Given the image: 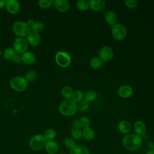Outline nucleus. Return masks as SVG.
Returning <instances> with one entry per match:
<instances>
[{
    "label": "nucleus",
    "instance_id": "nucleus-38",
    "mask_svg": "<svg viewBox=\"0 0 154 154\" xmlns=\"http://www.w3.org/2000/svg\"><path fill=\"white\" fill-rule=\"evenodd\" d=\"M80 125L79 123L78 119H75L73 120L72 123V129H79Z\"/></svg>",
    "mask_w": 154,
    "mask_h": 154
},
{
    "label": "nucleus",
    "instance_id": "nucleus-1",
    "mask_svg": "<svg viewBox=\"0 0 154 154\" xmlns=\"http://www.w3.org/2000/svg\"><path fill=\"white\" fill-rule=\"evenodd\" d=\"M123 147L129 152L138 150L142 145V138L135 134L125 135L122 140Z\"/></svg>",
    "mask_w": 154,
    "mask_h": 154
},
{
    "label": "nucleus",
    "instance_id": "nucleus-35",
    "mask_svg": "<svg viewBox=\"0 0 154 154\" xmlns=\"http://www.w3.org/2000/svg\"><path fill=\"white\" fill-rule=\"evenodd\" d=\"M72 137L75 140H79L82 138V131L80 129H72Z\"/></svg>",
    "mask_w": 154,
    "mask_h": 154
},
{
    "label": "nucleus",
    "instance_id": "nucleus-24",
    "mask_svg": "<svg viewBox=\"0 0 154 154\" xmlns=\"http://www.w3.org/2000/svg\"><path fill=\"white\" fill-rule=\"evenodd\" d=\"M89 64L93 69L97 70L102 67L103 61L99 58V57H94L90 60Z\"/></svg>",
    "mask_w": 154,
    "mask_h": 154
},
{
    "label": "nucleus",
    "instance_id": "nucleus-25",
    "mask_svg": "<svg viewBox=\"0 0 154 154\" xmlns=\"http://www.w3.org/2000/svg\"><path fill=\"white\" fill-rule=\"evenodd\" d=\"M43 137H45L46 141L54 140L57 136L56 131L52 128L47 129L43 133Z\"/></svg>",
    "mask_w": 154,
    "mask_h": 154
},
{
    "label": "nucleus",
    "instance_id": "nucleus-18",
    "mask_svg": "<svg viewBox=\"0 0 154 154\" xmlns=\"http://www.w3.org/2000/svg\"><path fill=\"white\" fill-rule=\"evenodd\" d=\"M22 62L27 65H31L36 61L35 55L31 51H26L21 55Z\"/></svg>",
    "mask_w": 154,
    "mask_h": 154
},
{
    "label": "nucleus",
    "instance_id": "nucleus-9",
    "mask_svg": "<svg viewBox=\"0 0 154 154\" xmlns=\"http://www.w3.org/2000/svg\"><path fill=\"white\" fill-rule=\"evenodd\" d=\"M99 58L103 62L110 61L114 57V51L110 46H104L99 51Z\"/></svg>",
    "mask_w": 154,
    "mask_h": 154
},
{
    "label": "nucleus",
    "instance_id": "nucleus-27",
    "mask_svg": "<svg viewBox=\"0 0 154 154\" xmlns=\"http://www.w3.org/2000/svg\"><path fill=\"white\" fill-rule=\"evenodd\" d=\"M89 105L90 103L85 99H84L82 101L77 103L78 111H79L81 112H85L88 109Z\"/></svg>",
    "mask_w": 154,
    "mask_h": 154
},
{
    "label": "nucleus",
    "instance_id": "nucleus-2",
    "mask_svg": "<svg viewBox=\"0 0 154 154\" xmlns=\"http://www.w3.org/2000/svg\"><path fill=\"white\" fill-rule=\"evenodd\" d=\"M58 111L64 116H72L78 111L77 103L72 99H65L59 105Z\"/></svg>",
    "mask_w": 154,
    "mask_h": 154
},
{
    "label": "nucleus",
    "instance_id": "nucleus-33",
    "mask_svg": "<svg viewBox=\"0 0 154 154\" xmlns=\"http://www.w3.org/2000/svg\"><path fill=\"white\" fill-rule=\"evenodd\" d=\"M79 123L80 125V127H82L83 128L90 127V119L87 117V116H82L79 119Z\"/></svg>",
    "mask_w": 154,
    "mask_h": 154
},
{
    "label": "nucleus",
    "instance_id": "nucleus-12",
    "mask_svg": "<svg viewBox=\"0 0 154 154\" xmlns=\"http://www.w3.org/2000/svg\"><path fill=\"white\" fill-rule=\"evenodd\" d=\"M119 96L123 99H127L131 97L134 93V90L132 87L129 85H121L117 91Z\"/></svg>",
    "mask_w": 154,
    "mask_h": 154
},
{
    "label": "nucleus",
    "instance_id": "nucleus-32",
    "mask_svg": "<svg viewBox=\"0 0 154 154\" xmlns=\"http://www.w3.org/2000/svg\"><path fill=\"white\" fill-rule=\"evenodd\" d=\"M84 99V93L81 90H76L75 91L72 99L76 103H79L82 101Z\"/></svg>",
    "mask_w": 154,
    "mask_h": 154
},
{
    "label": "nucleus",
    "instance_id": "nucleus-44",
    "mask_svg": "<svg viewBox=\"0 0 154 154\" xmlns=\"http://www.w3.org/2000/svg\"><path fill=\"white\" fill-rule=\"evenodd\" d=\"M58 154H66V153H64V152H60V153H58Z\"/></svg>",
    "mask_w": 154,
    "mask_h": 154
},
{
    "label": "nucleus",
    "instance_id": "nucleus-39",
    "mask_svg": "<svg viewBox=\"0 0 154 154\" xmlns=\"http://www.w3.org/2000/svg\"><path fill=\"white\" fill-rule=\"evenodd\" d=\"M147 146L148 149H149L150 150H153L154 149V141H149Z\"/></svg>",
    "mask_w": 154,
    "mask_h": 154
},
{
    "label": "nucleus",
    "instance_id": "nucleus-5",
    "mask_svg": "<svg viewBox=\"0 0 154 154\" xmlns=\"http://www.w3.org/2000/svg\"><path fill=\"white\" fill-rule=\"evenodd\" d=\"M111 32L112 36L115 40L117 41H122L126 37L128 30L123 24L117 23L112 26Z\"/></svg>",
    "mask_w": 154,
    "mask_h": 154
},
{
    "label": "nucleus",
    "instance_id": "nucleus-13",
    "mask_svg": "<svg viewBox=\"0 0 154 154\" xmlns=\"http://www.w3.org/2000/svg\"><path fill=\"white\" fill-rule=\"evenodd\" d=\"M25 38L28 45L34 47L37 46L41 41V37L40 34L33 31H31L26 35Z\"/></svg>",
    "mask_w": 154,
    "mask_h": 154
},
{
    "label": "nucleus",
    "instance_id": "nucleus-20",
    "mask_svg": "<svg viewBox=\"0 0 154 154\" xmlns=\"http://www.w3.org/2000/svg\"><path fill=\"white\" fill-rule=\"evenodd\" d=\"M69 154H90V151L87 147L76 144L69 150Z\"/></svg>",
    "mask_w": 154,
    "mask_h": 154
},
{
    "label": "nucleus",
    "instance_id": "nucleus-19",
    "mask_svg": "<svg viewBox=\"0 0 154 154\" xmlns=\"http://www.w3.org/2000/svg\"><path fill=\"white\" fill-rule=\"evenodd\" d=\"M104 19L108 24L112 26L117 23V15L113 11H107L104 14Z\"/></svg>",
    "mask_w": 154,
    "mask_h": 154
},
{
    "label": "nucleus",
    "instance_id": "nucleus-36",
    "mask_svg": "<svg viewBox=\"0 0 154 154\" xmlns=\"http://www.w3.org/2000/svg\"><path fill=\"white\" fill-rule=\"evenodd\" d=\"M125 4L128 8L134 9L137 6L138 1L137 0H126Z\"/></svg>",
    "mask_w": 154,
    "mask_h": 154
},
{
    "label": "nucleus",
    "instance_id": "nucleus-45",
    "mask_svg": "<svg viewBox=\"0 0 154 154\" xmlns=\"http://www.w3.org/2000/svg\"><path fill=\"white\" fill-rule=\"evenodd\" d=\"M153 150H154V149H153Z\"/></svg>",
    "mask_w": 154,
    "mask_h": 154
},
{
    "label": "nucleus",
    "instance_id": "nucleus-30",
    "mask_svg": "<svg viewBox=\"0 0 154 154\" xmlns=\"http://www.w3.org/2000/svg\"><path fill=\"white\" fill-rule=\"evenodd\" d=\"M54 4L53 0H39L38 5L42 9H48L51 8Z\"/></svg>",
    "mask_w": 154,
    "mask_h": 154
},
{
    "label": "nucleus",
    "instance_id": "nucleus-37",
    "mask_svg": "<svg viewBox=\"0 0 154 154\" xmlns=\"http://www.w3.org/2000/svg\"><path fill=\"white\" fill-rule=\"evenodd\" d=\"M12 61H13L14 63H15V64H19V63H21V62H22V57H21V55L17 54L14 57V58H13Z\"/></svg>",
    "mask_w": 154,
    "mask_h": 154
},
{
    "label": "nucleus",
    "instance_id": "nucleus-40",
    "mask_svg": "<svg viewBox=\"0 0 154 154\" xmlns=\"http://www.w3.org/2000/svg\"><path fill=\"white\" fill-rule=\"evenodd\" d=\"M6 0H0V10L3 9L5 7Z\"/></svg>",
    "mask_w": 154,
    "mask_h": 154
},
{
    "label": "nucleus",
    "instance_id": "nucleus-43",
    "mask_svg": "<svg viewBox=\"0 0 154 154\" xmlns=\"http://www.w3.org/2000/svg\"><path fill=\"white\" fill-rule=\"evenodd\" d=\"M2 55V50H1V49L0 48V57H1Z\"/></svg>",
    "mask_w": 154,
    "mask_h": 154
},
{
    "label": "nucleus",
    "instance_id": "nucleus-17",
    "mask_svg": "<svg viewBox=\"0 0 154 154\" xmlns=\"http://www.w3.org/2000/svg\"><path fill=\"white\" fill-rule=\"evenodd\" d=\"M44 148L48 154H55L58 151L59 146L56 141L50 140L46 141Z\"/></svg>",
    "mask_w": 154,
    "mask_h": 154
},
{
    "label": "nucleus",
    "instance_id": "nucleus-7",
    "mask_svg": "<svg viewBox=\"0 0 154 154\" xmlns=\"http://www.w3.org/2000/svg\"><path fill=\"white\" fill-rule=\"evenodd\" d=\"M46 142V140L43 134H37L30 138L29 140V146L32 150L38 151L45 147Z\"/></svg>",
    "mask_w": 154,
    "mask_h": 154
},
{
    "label": "nucleus",
    "instance_id": "nucleus-28",
    "mask_svg": "<svg viewBox=\"0 0 154 154\" xmlns=\"http://www.w3.org/2000/svg\"><path fill=\"white\" fill-rule=\"evenodd\" d=\"M97 96V92L94 90H90L87 91V93L85 94L84 99L87 100L89 103L91 102L94 101Z\"/></svg>",
    "mask_w": 154,
    "mask_h": 154
},
{
    "label": "nucleus",
    "instance_id": "nucleus-23",
    "mask_svg": "<svg viewBox=\"0 0 154 154\" xmlns=\"http://www.w3.org/2000/svg\"><path fill=\"white\" fill-rule=\"evenodd\" d=\"M17 54L13 48H7L2 52L3 58L7 61H11L14 57Z\"/></svg>",
    "mask_w": 154,
    "mask_h": 154
},
{
    "label": "nucleus",
    "instance_id": "nucleus-34",
    "mask_svg": "<svg viewBox=\"0 0 154 154\" xmlns=\"http://www.w3.org/2000/svg\"><path fill=\"white\" fill-rule=\"evenodd\" d=\"M63 142H64V146L69 149H70L71 148H72L73 147H74L75 145L77 144L75 139H73L72 137H67L65 138L64 139Z\"/></svg>",
    "mask_w": 154,
    "mask_h": 154
},
{
    "label": "nucleus",
    "instance_id": "nucleus-3",
    "mask_svg": "<svg viewBox=\"0 0 154 154\" xmlns=\"http://www.w3.org/2000/svg\"><path fill=\"white\" fill-rule=\"evenodd\" d=\"M12 30L17 37L25 38L31 31V27L26 23L22 20L15 21L12 25Z\"/></svg>",
    "mask_w": 154,
    "mask_h": 154
},
{
    "label": "nucleus",
    "instance_id": "nucleus-8",
    "mask_svg": "<svg viewBox=\"0 0 154 154\" xmlns=\"http://www.w3.org/2000/svg\"><path fill=\"white\" fill-rule=\"evenodd\" d=\"M29 45L25 38L16 37L13 43V48L18 54L22 55L28 51Z\"/></svg>",
    "mask_w": 154,
    "mask_h": 154
},
{
    "label": "nucleus",
    "instance_id": "nucleus-31",
    "mask_svg": "<svg viewBox=\"0 0 154 154\" xmlns=\"http://www.w3.org/2000/svg\"><path fill=\"white\" fill-rule=\"evenodd\" d=\"M37 76V73L35 70H29L26 72L25 75V78L26 79V81L29 82H32L35 81Z\"/></svg>",
    "mask_w": 154,
    "mask_h": 154
},
{
    "label": "nucleus",
    "instance_id": "nucleus-42",
    "mask_svg": "<svg viewBox=\"0 0 154 154\" xmlns=\"http://www.w3.org/2000/svg\"><path fill=\"white\" fill-rule=\"evenodd\" d=\"M144 154H154V150H150L146 152Z\"/></svg>",
    "mask_w": 154,
    "mask_h": 154
},
{
    "label": "nucleus",
    "instance_id": "nucleus-6",
    "mask_svg": "<svg viewBox=\"0 0 154 154\" xmlns=\"http://www.w3.org/2000/svg\"><path fill=\"white\" fill-rule=\"evenodd\" d=\"M55 61L58 66L62 68H66L70 64L72 58L68 52L63 51H59L55 54Z\"/></svg>",
    "mask_w": 154,
    "mask_h": 154
},
{
    "label": "nucleus",
    "instance_id": "nucleus-15",
    "mask_svg": "<svg viewBox=\"0 0 154 154\" xmlns=\"http://www.w3.org/2000/svg\"><path fill=\"white\" fill-rule=\"evenodd\" d=\"M88 3L89 8L95 12L102 11L106 5V2L104 0H90Z\"/></svg>",
    "mask_w": 154,
    "mask_h": 154
},
{
    "label": "nucleus",
    "instance_id": "nucleus-26",
    "mask_svg": "<svg viewBox=\"0 0 154 154\" xmlns=\"http://www.w3.org/2000/svg\"><path fill=\"white\" fill-rule=\"evenodd\" d=\"M45 29L44 23L41 21H35L34 23L31 26V31L40 33L42 32Z\"/></svg>",
    "mask_w": 154,
    "mask_h": 154
},
{
    "label": "nucleus",
    "instance_id": "nucleus-4",
    "mask_svg": "<svg viewBox=\"0 0 154 154\" xmlns=\"http://www.w3.org/2000/svg\"><path fill=\"white\" fill-rule=\"evenodd\" d=\"M9 85L11 88L16 92L24 91L28 87V82L23 76H13L9 82Z\"/></svg>",
    "mask_w": 154,
    "mask_h": 154
},
{
    "label": "nucleus",
    "instance_id": "nucleus-10",
    "mask_svg": "<svg viewBox=\"0 0 154 154\" xmlns=\"http://www.w3.org/2000/svg\"><path fill=\"white\" fill-rule=\"evenodd\" d=\"M5 8L10 14H15L19 11L20 5L17 0H6Z\"/></svg>",
    "mask_w": 154,
    "mask_h": 154
},
{
    "label": "nucleus",
    "instance_id": "nucleus-21",
    "mask_svg": "<svg viewBox=\"0 0 154 154\" xmlns=\"http://www.w3.org/2000/svg\"><path fill=\"white\" fill-rule=\"evenodd\" d=\"M94 137L95 132L91 128L87 127L83 128L82 130V137L84 140L87 141H91L94 138Z\"/></svg>",
    "mask_w": 154,
    "mask_h": 154
},
{
    "label": "nucleus",
    "instance_id": "nucleus-22",
    "mask_svg": "<svg viewBox=\"0 0 154 154\" xmlns=\"http://www.w3.org/2000/svg\"><path fill=\"white\" fill-rule=\"evenodd\" d=\"M61 94L65 99H72L74 90L70 86H64L61 90Z\"/></svg>",
    "mask_w": 154,
    "mask_h": 154
},
{
    "label": "nucleus",
    "instance_id": "nucleus-11",
    "mask_svg": "<svg viewBox=\"0 0 154 154\" xmlns=\"http://www.w3.org/2000/svg\"><path fill=\"white\" fill-rule=\"evenodd\" d=\"M53 5L56 10L61 13H65L69 10L70 2L68 0H54Z\"/></svg>",
    "mask_w": 154,
    "mask_h": 154
},
{
    "label": "nucleus",
    "instance_id": "nucleus-14",
    "mask_svg": "<svg viewBox=\"0 0 154 154\" xmlns=\"http://www.w3.org/2000/svg\"><path fill=\"white\" fill-rule=\"evenodd\" d=\"M133 130L135 134L142 137L144 135L147 131V127L146 123L142 120H137L133 125Z\"/></svg>",
    "mask_w": 154,
    "mask_h": 154
},
{
    "label": "nucleus",
    "instance_id": "nucleus-29",
    "mask_svg": "<svg viewBox=\"0 0 154 154\" xmlns=\"http://www.w3.org/2000/svg\"><path fill=\"white\" fill-rule=\"evenodd\" d=\"M76 7L80 11H87L89 8L88 1L78 0L76 2Z\"/></svg>",
    "mask_w": 154,
    "mask_h": 154
},
{
    "label": "nucleus",
    "instance_id": "nucleus-16",
    "mask_svg": "<svg viewBox=\"0 0 154 154\" xmlns=\"http://www.w3.org/2000/svg\"><path fill=\"white\" fill-rule=\"evenodd\" d=\"M117 128L120 132L125 135H126L129 134V132L131 131L132 129V125L131 123V122H129V121L126 120H121L118 123Z\"/></svg>",
    "mask_w": 154,
    "mask_h": 154
},
{
    "label": "nucleus",
    "instance_id": "nucleus-41",
    "mask_svg": "<svg viewBox=\"0 0 154 154\" xmlns=\"http://www.w3.org/2000/svg\"><path fill=\"white\" fill-rule=\"evenodd\" d=\"M34 22H35V20L33 19H29L26 21V23L29 25V26H30V27L34 23Z\"/></svg>",
    "mask_w": 154,
    "mask_h": 154
}]
</instances>
